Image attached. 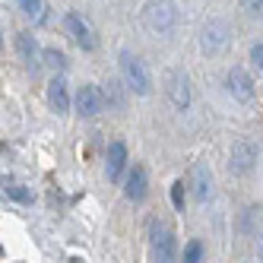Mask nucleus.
<instances>
[{"instance_id":"obj_1","label":"nucleus","mask_w":263,"mask_h":263,"mask_svg":"<svg viewBox=\"0 0 263 263\" xmlns=\"http://www.w3.org/2000/svg\"><path fill=\"white\" fill-rule=\"evenodd\" d=\"M178 23V7L172 4V0H146L143 7V26L149 32H172Z\"/></svg>"},{"instance_id":"obj_2","label":"nucleus","mask_w":263,"mask_h":263,"mask_svg":"<svg viewBox=\"0 0 263 263\" xmlns=\"http://www.w3.org/2000/svg\"><path fill=\"white\" fill-rule=\"evenodd\" d=\"M149 248H153V260L156 263H175V232L172 225L162 222V219H153V225H149Z\"/></svg>"},{"instance_id":"obj_3","label":"nucleus","mask_w":263,"mask_h":263,"mask_svg":"<svg viewBox=\"0 0 263 263\" xmlns=\"http://www.w3.org/2000/svg\"><path fill=\"white\" fill-rule=\"evenodd\" d=\"M121 73H124V83H127L130 92H137V96H149V89H153V86H149V70L130 51L121 54Z\"/></svg>"},{"instance_id":"obj_4","label":"nucleus","mask_w":263,"mask_h":263,"mask_svg":"<svg viewBox=\"0 0 263 263\" xmlns=\"http://www.w3.org/2000/svg\"><path fill=\"white\" fill-rule=\"evenodd\" d=\"M165 92H168V102H172L178 111L191 108V77L184 70H172L165 77Z\"/></svg>"},{"instance_id":"obj_5","label":"nucleus","mask_w":263,"mask_h":263,"mask_svg":"<svg viewBox=\"0 0 263 263\" xmlns=\"http://www.w3.org/2000/svg\"><path fill=\"white\" fill-rule=\"evenodd\" d=\"M229 39H232V26L225 20H210L203 26V35H200V45L206 54H219L222 48H229Z\"/></svg>"},{"instance_id":"obj_6","label":"nucleus","mask_w":263,"mask_h":263,"mask_svg":"<svg viewBox=\"0 0 263 263\" xmlns=\"http://www.w3.org/2000/svg\"><path fill=\"white\" fill-rule=\"evenodd\" d=\"M64 26H67V32H70V39L77 42L83 51H96V45H99V39H96V32H92V26L83 20L80 13H67V20H64Z\"/></svg>"},{"instance_id":"obj_7","label":"nucleus","mask_w":263,"mask_h":263,"mask_svg":"<svg viewBox=\"0 0 263 263\" xmlns=\"http://www.w3.org/2000/svg\"><path fill=\"white\" fill-rule=\"evenodd\" d=\"M225 89H229V96L238 99V102H251L254 99V80L251 73L244 67H232L229 77H225Z\"/></svg>"},{"instance_id":"obj_8","label":"nucleus","mask_w":263,"mask_h":263,"mask_svg":"<svg viewBox=\"0 0 263 263\" xmlns=\"http://www.w3.org/2000/svg\"><path fill=\"white\" fill-rule=\"evenodd\" d=\"M73 105H77V111H80L83 118H96L99 111L105 108V96H102V89H99V86L86 83V86H80V92H77V99H73Z\"/></svg>"},{"instance_id":"obj_9","label":"nucleus","mask_w":263,"mask_h":263,"mask_svg":"<svg viewBox=\"0 0 263 263\" xmlns=\"http://www.w3.org/2000/svg\"><path fill=\"white\" fill-rule=\"evenodd\" d=\"M254 162H257V146L248 143V140H238L235 149H232V162H229L232 175H248L254 168Z\"/></svg>"},{"instance_id":"obj_10","label":"nucleus","mask_w":263,"mask_h":263,"mask_svg":"<svg viewBox=\"0 0 263 263\" xmlns=\"http://www.w3.org/2000/svg\"><path fill=\"white\" fill-rule=\"evenodd\" d=\"M146 194H149V175H146L143 165H134L130 175H127V181H124V197L140 203V200H146Z\"/></svg>"},{"instance_id":"obj_11","label":"nucleus","mask_w":263,"mask_h":263,"mask_svg":"<svg viewBox=\"0 0 263 263\" xmlns=\"http://www.w3.org/2000/svg\"><path fill=\"white\" fill-rule=\"evenodd\" d=\"M124 165H127V146H124L121 140H115V143L108 146V156H105V172H108V181H121Z\"/></svg>"},{"instance_id":"obj_12","label":"nucleus","mask_w":263,"mask_h":263,"mask_svg":"<svg viewBox=\"0 0 263 263\" xmlns=\"http://www.w3.org/2000/svg\"><path fill=\"white\" fill-rule=\"evenodd\" d=\"M48 105L58 111V115H67V111H70V89H67L64 77H54L48 83Z\"/></svg>"},{"instance_id":"obj_13","label":"nucleus","mask_w":263,"mask_h":263,"mask_svg":"<svg viewBox=\"0 0 263 263\" xmlns=\"http://www.w3.org/2000/svg\"><path fill=\"white\" fill-rule=\"evenodd\" d=\"M16 51H20V58L26 61V67L39 70V58L45 51H39V42H35V35L29 32H16Z\"/></svg>"},{"instance_id":"obj_14","label":"nucleus","mask_w":263,"mask_h":263,"mask_svg":"<svg viewBox=\"0 0 263 263\" xmlns=\"http://www.w3.org/2000/svg\"><path fill=\"white\" fill-rule=\"evenodd\" d=\"M191 184H194V197H197V203H206V200L213 197V175H210V168H206L203 162L194 165V178H191Z\"/></svg>"},{"instance_id":"obj_15","label":"nucleus","mask_w":263,"mask_h":263,"mask_svg":"<svg viewBox=\"0 0 263 263\" xmlns=\"http://www.w3.org/2000/svg\"><path fill=\"white\" fill-rule=\"evenodd\" d=\"M16 4H20L26 20H32L35 26H42L48 20V4H45V0H16Z\"/></svg>"},{"instance_id":"obj_16","label":"nucleus","mask_w":263,"mask_h":263,"mask_svg":"<svg viewBox=\"0 0 263 263\" xmlns=\"http://www.w3.org/2000/svg\"><path fill=\"white\" fill-rule=\"evenodd\" d=\"M4 194L10 200H16V203H32V191L26 184H20L16 178H4Z\"/></svg>"},{"instance_id":"obj_17","label":"nucleus","mask_w":263,"mask_h":263,"mask_svg":"<svg viewBox=\"0 0 263 263\" xmlns=\"http://www.w3.org/2000/svg\"><path fill=\"white\" fill-rule=\"evenodd\" d=\"M45 67L48 70H54V73H64L67 70V58H64V51H58V48H45Z\"/></svg>"},{"instance_id":"obj_18","label":"nucleus","mask_w":263,"mask_h":263,"mask_svg":"<svg viewBox=\"0 0 263 263\" xmlns=\"http://www.w3.org/2000/svg\"><path fill=\"white\" fill-rule=\"evenodd\" d=\"M181 263H203V241H187L184 244V254H181Z\"/></svg>"},{"instance_id":"obj_19","label":"nucleus","mask_w":263,"mask_h":263,"mask_svg":"<svg viewBox=\"0 0 263 263\" xmlns=\"http://www.w3.org/2000/svg\"><path fill=\"white\" fill-rule=\"evenodd\" d=\"M172 203H175L178 213H184V181H175L172 184Z\"/></svg>"},{"instance_id":"obj_20","label":"nucleus","mask_w":263,"mask_h":263,"mask_svg":"<svg viewBox=\"0 0 263 263\" xmlns=\"http://www.w3.org/2000/svg\"><path fill=\"white\" fill-rule=\"evenodd\" d=\"M251 64L263 73V45H254V48H251Z\"/></svg>"},{"instance_id":"obj_21","label":"nucleus","mask_w":263,"mask_h":263,"mask_svg":"<svg viewBox=\"0 0 263 263\" xmlns=\"http://www.w3.org/2000/svg\"><path fill=\"white\" fill-rule=\"evenodd\" d=\"M244 13H263V0H241Z\"/></svg>"},{"instance_id":"obj_22","label":"nucleus","mask_w":263,"mask_h":263,"mask_svg":"<svg viewBox=\"0 0 263 263\" xmlns=\"http://www.w3.org/2000/svg\"><path fill=\"white\" fill-rule=\"evenodd\" d=\"M257 254H260V260H263V235L257 238Z\"/></svg>"},{"instance_id":"obj_23","label":"nucleus","mask_w":263,"mask_h":263,"mask_svg":"<svg viewBox=\"0 0 263 263\" xmlns=\"http://www.w3.org/2000/svg\"><path fill=\"white\" fill-rule=\"evenodd\" d=\"M70 263H89V260H83V257H70Z\"/></svg>"}]
</instances>
